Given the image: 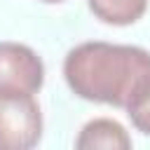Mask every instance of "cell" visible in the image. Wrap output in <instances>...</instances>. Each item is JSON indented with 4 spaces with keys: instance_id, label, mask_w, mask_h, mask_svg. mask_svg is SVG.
<instances>
[{
    "instance_id": "6da1fadb",
    "label": "cell",
    "mask_w": 150,
    "mask_h": 150,
    "mask_svg": "<svg viewBox=\"0 0 150 150\" xmlns=\"http://www.w3.org/2000/svg\"><path fill=\"white\" fill-rule=\"evenodd\" d=\"M148 75L150 52L136 45L82 42L63 59V77L75 96L122 110Z\"/></svg>"
},
{
    "instance_id": "7a4b0ae2",
    "label": "cell",
    "mask_w": 150,
    "mask_h": 150,
    "mask_svg": "<svg viewBox=\"0 0 150 150\" xmlns=\"http://www.w3.org/2000/svg\"><path fill=\"white\" fill-rule=\"evenodd\" d=\"M42 138V112L35 94L0 91V150H30Z\"/></svg>"
},
{
    "instance_id": "3957f363",
    "label": "cell",
    "mask_w": 150,
    "mask_h": 150,
    "mask_svg": "<svg viewBox=\"0 0 150 150\" xmlns=\"http://www.w3.org/2000/svg\"><path fill=\"white\" fill-rule=\"evenodd\" d=\"M45 84L42 59L21 42H0V91L38 94Z\"/></svg>"
},
{
    "instance_id": "277c9868",
    "label": "cell",
    "mask_w": 150,
    "mask_h": 150,
    "mask_svg": "<svg viewBox=\"0 0 150 150\" xmlns=\"http://www.w3.org/2000/svg\"><path fill=\"white\" fill-rule=\"evenodd\" d=\"M77 150H96V148H110V150H129L131 148V136L127 129L110 117H94L89 120L77 138H75Z\"/></svg>"
},
{
    "instance_id": "5b68a950",
    "label": "cell",
    "mask_w": 150,
    "mask_h": 150,
    "mask_svg": "<svg viewBox=\"0 0 150 150\" xmlns=\"http://www.w3.org/2000/svg\"><path fill=\"white\" fill-rule=\"evenodd\" d=\"M87 5L91 14L108 26H131L148 9V0H87Z\"/></svg>"
},
{
    "instance_id": "8992f818",
    "label": "cell",
    "mask_w": 150,
    "mask_h": 150,
    "mask_svg": "<svg viewBox=\"0 0 150 150\" xmlns=\"http://www.w3.org/2000/svg\"><path fill=\"white\" fill-rule=\"evenodd\" d=\"M127 117L131 120L134 129L143 136H150V75L141 82V87L134 91V96L127 103Z\"/></svg>"
},
{
    "instance_id": "52a82bcc",
    "label": "cell",
    "mask_w": 150,
    "mask_h": 150,
    "mask_svg": "<svg viewBox=\"0 0 150 150\" xmlns=\"http://www.w3.org/2000/svg\"><path fill=\"white\" fill-rule=\"evenodd\" d=\"M40 2H49V5H54V2H63V0H40Z\"/></svg>"
}]
</instances>
